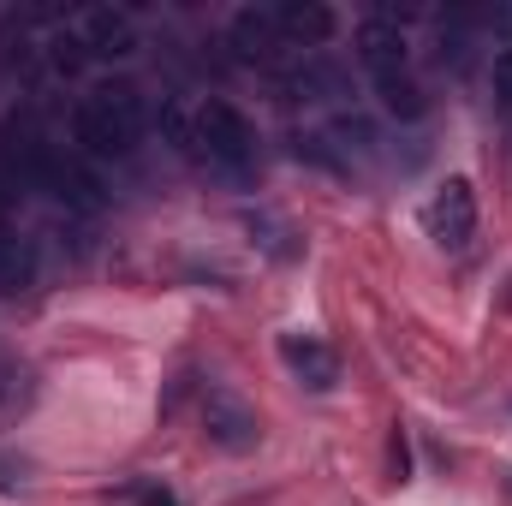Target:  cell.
<instances>
[{"instance_id":"11","label":"cell","mask_w":512,"mask_h":506,"mask_svg":"<svg viewBox=\"0 0 512 506\" xmlns=\"http://www.w3.org/2000/svg\"><path fill=\"white\" fill-rule=\"evenodd\" d=\"M30 399H36V376H30V364L0 358V423H18V417L30 411Z\"/></svg>"},{"instance_id":"1","label":"cell","mask_w":512,"mask_h":506,"mask_svg":"<svg viewBox=\"0 0 512 506\" xmlns=\"http://www.w3.org/2000/svg\"><path fill=\"white\" fill-rule=\"evenodd\" d=\"M149 126V108H143V90L126 78H108L96 84L78 108H72V143L90 155V161H126L137 149V137Z\"/></svg>"},{"instance_id":"7","label":"cell","mask_w":512,"mask_h":506,"mask_svg":"<svg viewBox=\"0 0 512 506\" xmlns=\"http://www.w3.org/2000/svg\"><path fill=\"white\" fill-rule=\"evenodd\" d=\"M274 30H280L286 48H322L340 30V18L322 0H286V6H274Z\"/></svg>"},{"instance_id":"20","label":"cell","mask_w":512,"mask_h":506,"mask_svg":"<svg viewBox=\"0 0 512 506\" xmlns=\"http://www.w3.org/2000/svg\"><path fill=\"white\" fill-rule=\"evenodd\" d=\"M501 304H507V310H512V280H507V292H501Z\"/></svg>"},{"instance_id":"12","label":"cell","mask_w":512,"mask_h":506,"mask_svg":"<svg viewBox=\"0 0 512 506\" xmlns=\"http://www.w3.org/2000/svg\"><path fill=\"white\" fill-rule=\"evenodd\" d=\"M376 96H382V108L393 120H423L429 114V96L405 78V72H393V78H376Z\"/></svg>"},{"instance_id":"10","label":"cell","mask_w":512,"mask_h":506,"mask_svg":"<svg viewBox=\"0 0 512 506\" xmlns=\"http://www.w3.org/2000/svg\"><path fill=\"white\" fill-rule=\"evenodd\" d=\"M227 36H233V48L245 60H274V48H286L280 30H274V12H262V6H239L233 24H227Z\"/></svg>"},{"instance_id":"5","label":"cell","mask_w":512,"mask_h":506,"mask_svg":"<svg viewBox=\"0 0 512 506\" xmlns=\"http://www.w3.org/2000/svg\"><path fill=\"white\" fill-rule=\"evenodd\" d=\"M280 364L304 381L310 393H328L340 381V352L316 334H280Z\"/></svg>"},{"instance_id":"9","label":"cell","mask_w":512,"mask_h":506,"mask_svg":"<svg viewBox=\"0 0 512 506\" xmlns=\"http://www.w3.org/2000/svg\"><path fill=\"white\" fill-rule=\"evenodd\" d=\"M78 36L90 42V60H120V54L137 48L131 18H126V12H114V6H90V12H84V24H78Z\"/></svg>"},{"instance_id":"17","label":"cell","mask_w":512,"mask_h":506,"mask_svg":"<svg viewBox=\"0 0 512 506\" xmlns=\"http://www.w3.org/2000/svg\"><path fill=\"white\" fill-rule=\"evenodd\" d=\"M114 501H131V506H185L167 483H149V477H137V483H126V489H114Z\"/></svg>"},{"instance_id":"13","label":"cell","mask_w":512,"mask_h":506,"mask_svg":"<svg viewBox=\"0 0 512 506\" xmlns=\"http://www.w3.org/2000/svg\"><path fill=\"white\" fill-rule=\"evenodd\" d=\"M48 66H54L60 78H78V72L90 66V42H84L78 30H54V36H48Z\"/></svg>"},{"instance_id":"15","label":"cell","mask_w":512,"mask_h":506,"mask_svg":"<svg viewBox=\"0 0 512 506\" xmlns=\"http://www.w3.org/2000/svg\"><path fill=\"white\" fill-rule=\"evenodd\" d=\"M24 280H30V251L0 233V292H18Z\"/></svg>"},{"instance_id":"18","label":"cell","mask_w":512,"mask_h":506,"mask_svg":"<svg viewBox=\"0 0 512 506\" xmlns=\"http://www.w3.org/2000/svg\"><path fill=\"white\" fill-rule=\"evenodd\" d=\"M489 78H495V108L512 120V48L507 54H495V72H489Z\"/></svg>"},{"instance_id":"16","label":"cell","mask_w":512,"mask_h":506,"mask_svg":"<svg viewBox=\"0 0 512 506\" xmlns=\"http://www.w3.org/2000/svg\"><path fill=\"white\" fill-rule=\"evenodd\" d=\"M387 483H393V489L411 483V435H405V423L387 429Z\"/></svg>"},{"instance_id":"14","label":"cell","mask_w":512,"mask_h":506,"mask_svg":"<svg viewBox=\"0 0 512 506\" xmlns=\"http://www.w3.org/2000/svg\"><path fill=\"white\" fill-rule=\"evenodd\" d=\"M251 233H256V245L274 256V262H292V256L304 251V245H298V233H292V227H280V221H268V215H251Z\"/></svg>"},{"instance_id":"19","label":"cell","mask_w":512,"mask_h":506,"mask_svg":"<svg viewBox=\"0 0 512 506\" xmlns=\"http://www.w3.org/2000/svg\"><path fill=\"white\" fill-rule=\"evenodd\" d=\"M24 477H30V459H24V453H6V447H0V489H18Z\"/></svg>"},{"instance_id":"6","label":"cell","mask_w":512,"mask_h":506,"mask_svg":"<svg viewBox=\"0 0 512 506\" xmlns=\"http://www.w3.org/2000/svg\"><path fill=\"white\" fill-rule=\"evenodd\" d=\"M352 48H358V66H364L370 78L405 72V30H399L393 18H364L358 36H352Z\"/></svg>"},{"instance_id":"3","label":"cell","mask_w":512,"mask_h":506,"mask_svg":"<svg viewBox=\"0 0 512 506\" xmlns=\"http://www.w3.org/2000/svg\"><path fill=\"white\" fill-rule=\"evenodd\" d=\"M203 435H209V447H221V453L239 459V453H256L262 447V417H256L239 393L209 387L203 393Z\"/></svg>"},{"instance_id":"2","label":"cell","mask_w":512,"mask_h":506,"mask_svg":"<svg viewBox=\"0 0 512 506\" xmlns=\"http://www.w3.org/2000/svg\"><path fill=\"white\" fill-rule=\"evenodd\" d=\"M197 143H203V161H215L221 173L245 179L251 173V155H256V126L227 102V96H209L197 108Z\"/></svg>"},{"instance_id":"4","label":"cell","mask_w":512,"mask_h":506,"mask_svg":"<svg viewBox=\"0 0 512 506\" xmlns=\"http://www.w3.org/2000/svg\"><path fill=\"white\" fill-rule=\"evenodd\" d=\"M423 227H429V239H435L441 251H465V245L477 239V191H471V179H447V185L429 197Z\"/></svg>"},{"instance_id":"8","label":"cell","mask_w":512,"mask_h":506,"mask_svg":"<svg viewBox=\"0 0 512 506\" xmlns=\"http://www.w3.org/2000/svg\"><path fill=\"white\" fill-rule=\"evenodd\" d=\"M42 191H54V197H60V203H72V209H102V179H96L78 155H66V149L48 161Z\"/></svg>"}]
</instances>
